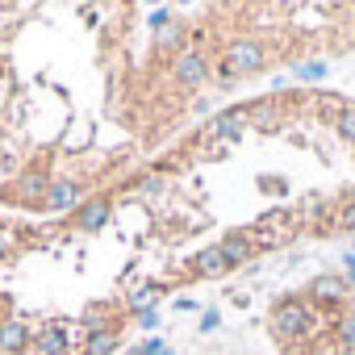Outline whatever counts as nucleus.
I'll use <instances>...</instances> for the list:
<instances>
[{
  "mask_svg": "<svg viewBox=\"0 0 355 355\" xmlns=\"http://www.w3.org/2000/svg\"><path fill=\"white\" fill-rule=\"evenodd\" d=\"M293 230V214L288 209H268L255 226V247H280Z\"/></svg>",
  "mask_w": 355,
  "mask_h": 355,
  "instance_id": "nucleus-1",
  "label": "nucleus"
},
{
  "mask_svg": "<svg viewBox=\"0 0 355 355\" xmlns=\"http://www.w3.org/2000/svg\"><path fill=\"white\" fill-rule=\"evenodd\" d=\"M263 63V51L255 42H230L226 46V67L230 71H255Z\"/></svg>",
  "mask_w": 355,
  "mask_h": 355,
  "instance_id": "nucleus-2",
  "label": "nucleus"
},
{
  "mask_svg": "<svg viewBox=\"0 0 355 355\" xmlns=\"http://www.w3.org/2000/svg\"><path fill=\"white\" fill-rule=\"evenodd\" d=\"M272 322H276V330H280V334H305V330H309V309H305V305H297V301H288V305H280V309H276V318H272Z\"/></svg>",
  "mask_w": 355,
  "mask_h": 355,
  "instance_id": "nucleus-3",
  "label": "nucleus"
},
{
  "mask_svg": "<svg viewBox=\"0 0 355 355\" xmlns=\"http://www.w3.org/2000/svg\"><path fill=\"white\" fill-rule=\"evenodd\" d=\"M80 201V189L71 184V180H55L51 184V193H46V205L55 209V214H63V209H71Z\"/></svg>",
  "mask_w": 355,
  "mask_h": 355,
  "instance_id": "nucleus-4",
  "label": "nucleus"
},
{
  "mask_svg": "<svg viewBox=\"0 0 355 355\" xmlns=\"http://www.w3.org/2000/svg\"><path fill=\"white\" fill-rule=\"evenodd\" d=\"M247 117H251L247 109H230V113H222V117L209 125V134H214V138H234V134L247 125Z\"/></svg>",
  "mask_w": 355,
  "mask_h": 355,
  "instance_id": "nucleus-5",
  "label": "nucleus"
},
{
  "mask_svg": "<svg viewBox=\"0 0 355 355\" xmlns=\"http://www.w3.org/2000/svg\"><path fill=\"white\" fill-rule=\"evenodd\" d=\"M46 193H51V180L38 175V171H30V175L17 180V197H26V201H46Z\"/></svg>",
  "mask_w": 355,
  "mask_h": 355,
  "instance_id": "nucleus-6",
  "label": "nucleus"
},
{
  "mask_svg": "<svg viewBox=\"0 0 355 355\" xmlns=\"http://www.w3.org/2000/svg\"><path fill=\"white\" fill-rule=\"evenodd\" d=\"M226 268H230V259H226L222 247H205V251L197 255V272H201V276H222Z\"/></svg>",
  "mask_w": 355,
  "mask_h": 355,
  "instance_id": "nucleus-7",
  "label": "nucleus"
},
{
  "mask_svg": "<svg viewBox=\"0 0 355 355\" xmlns=\"http://www.w3.org/2000/svg\"><path fill=\"white\" fill-rule=\"evenodd\" d=\"M175 80L180 84H201L205 80V59L201 55H184L180 63H175Z\"/></svg>",
  "mask_w": 355,
  "mask_h": 355,
  "instance_id": "nucleus-8",
  "label": "nucleus"
},
{
  "mask_svg": "<svg viewBox=\"0 0 355 355\" xmlns=\"http://www.w3.org/2000/svg\"><path fill=\"white\" fill-rule=\"evenodd\" d=\"M34 347H38V355H63V351H67V334L55 330V326H46V330L34 338Z\"/></svg>",
  "mask_w": 355,
  "mask_h": 355,
  "instance_id": "nucleus-9",
  "label": "nucleus"
},
{
  "mask_svg": "<svg viewBox=\"0 0 355 355\" xmlns=\"http://www.w3.org/2000/svg\"><path fill=\"white\" fill-rule=\"evenodd\" d=\"M105 218H109V201H88V205L80 209V226H84V230H101Z\"/></svg>",
  "mask_w": 355,
  "mask_h": 355,
  "instance_id": "nucleus-10",
  "label": "nucleus"
},
{
  "mask_svg": "<svg viewBox=\"0 0 355 355\" xmlns=\"http://www.w3.org/2000/svg\"><path fill=\"white\" fill-rule=\"evenodd\" d=\"M251 247H255V239H251V234H230V239L222 243V251H226V259H230V263H243V259L251 255Z\"/></svg>",
  "mask_w": 355,
  "mask_h": 355,
  "instance_id": "nucleus-11",
  "label": "nucleus"
},
{
  "mask_svg": "<svg viewBox=\"0 0 355 355\" xmlns=\"http://www.w3.org/2000/svg\"><path fill=\"white\" fill-rule=\"evenodd\" d=\"M0 347H5V351H21L26 347V326L21 322H5V326H0Z\"/></svg>",
  "mask_w": 355,
  "mask_h": 355,
  "instance_id": "nucleus-12",
  "label": "nucleus"
},
{
  "mask_svg": "<svg viewBox=\"0 0 355 355\" xmlns=\"http://www.w3.org/2000/svg\"><path fill=\"white\" fill-rule=\"evenodd\" d=\"M113 347H117V334H113V330H92V338H88L84 355H109Z\"/></svg>",
  "mask_w": 355,
  "mask_h": 355,
  "instance_id": "nucleus-13",
  "label": "nucleus"
},
{
  "mask_svg": "<svg viewBox=\"0 0 355 355\" xmlns=\"http://www.w3.org/2000/svg\"><path fill=\"white\" fill-rule=\"evenodd\" d=\"M155 301H159V288H155V284H150V288H138V293L130 297V305L142 309V313H146V305H155Z\"/></svg>",
  "mask_w": 355,
  "mask_h": 355,
  "instance_id": "nucleus-14",
  "label": "nucleus"
},
{
  "mask_svg": "<svg viewBox=\"0 0 355 355\" xmlns=\"http://www.w3.org/2000/svg\"><path fill=\"white\" fill-rule=\"evenodd\" d=\"M297 76H301V80H322V76H326V63H301Z\"/></svg>",
  "mask_w": 355,
  "mask_h": 355,
  "instance_id": "nucleus-15",
  "label": "nucleus"
},
{
  "mask_svg": "<svg viewBox=\"0 0 355 355\" xmlns=\"http://www.w3.org/2000/svg\"><path fill=\"white\" fill-rule=\"evenodd\" d=\"M338 130L355 142V109H343V113H338Z\"/></svg>",
  "mask_w": 355,
  "mask_h": 355,
  "instance_id": "nucleus-16",
  "label": "nucleus"
},
{
  "mask_svg": "<svg viewBox=\"0 0 355 355\" xmlns=\"http://www.w3.org/2000/svg\"><path fill=\"white\" fill-rule=\"evenodd\" d=\"M159 46H163V51L180 46V30H175V26H163V34H159Z\"/></svg>",
  "mask_w": 355,
  "mask_h": 355,
  "instance_id": "nucleus-17",
  "label": "nucleus"
},
{
  "mask_svg": "<svg viewBox=\"0 0 355 355\" xmlns=\"http://www.w3.org/2000/svg\"><path fill=\"white\" fill-rule=\"evenodd\" d=\"M318 297H338V280H318Z\"/></svg>",
  "mask_w": 355,
  "mask_h": 355,
  "instance_id": "nucleus-18",
  "label": "nucleus"
},
{
  "mask_svg": "<svg viewBox=\"0 0 355 355\" xmlns=\"http://www.w3.org/2000/svg\"><path fill=\"white\" fill-rule=\"evenodd\" d=\"M338 222H343V226H355V201H347V205L338 209Z\"/></svg>",
  "mask_w": 355,
  "mask_h": 355,
  "instance_id": "nucleus-19",
  "label": "nucleus"
},
{
  "mask_svg": "<svg viewBox=\"0 0 355 355\" xmlns=\"http://www.w3.org/2000/svg\"><path fill=\"white\" fill-rule=\"evenodd\" d=\"M343 343H351V347H355V318H347V322H343Z\"/></svg>",
  "mask_w": 355,
  "mask_h": 355,
  "instance_id": "nucleus-20",
  "label": "nucleus"
},
{
  "mask_svg": "<svg viewBox=\"0 0 355 355\" xmlns=\"http://www.w3.org/2000/svg\"><path fill=\"white\" fill-rule=\"evenodd\" d=\"M13 247V230H0V251H9Z\"/></svg>",
  "mask_w": 355,
  "mask_h": 355,
  "instance_id": "nucleus-21",
  "label": "nucleus"
}]
</instances>
